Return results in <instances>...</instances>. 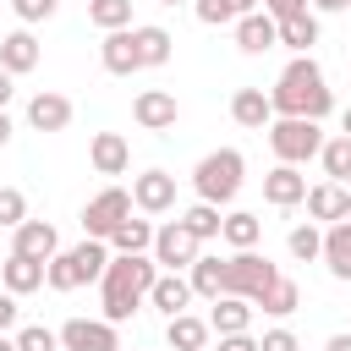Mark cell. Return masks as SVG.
Returning <instances> with one entry per match:
<instances>
[{"instance_id": "obj_22", "label": "cell", "mask_w": 351, "mask_h": 351, "mask_svg": "<svg viewBox=\"0 0 351 351\" xmlns=\"http://www.w3.org/2000/svg\"><path fill=\"white\" fill-rule=\"evenodd\" d=\"M0 66H5L11 77L33 71V66H38V38H33V33H5V38H0Z\"/></svg>"}, {"instance_id": "obj_35", "label": "cell", "mask_w": 351, "mask_h": 351, "mask_svg": "<svg viewBox=\"0 0 351 351\" xmlns=\"http://www.w3.org/2000/svg\"><path fill=\"white\" fill-rule=\"evenodd\" d=\"M16 351H60V329L27 324V329H16Z\"/></svg>"}, {"instance_id": "obj_44", "label": "cell", "mask_w": 351, "mask_h": 351, "mask_svg": "<svg viewBox=\"0 0 351 351\" xmlns=\"http://www.w3.org/2000/svg\"><path fill=\"white\" fill-rule=\"evenodd\" d=\"M5 99H11V71L0 66V110H5Z\"/></svg>"}, {"instance_id": "obj_43", "label": "cell", "mask_w": 351, "mask_h": 351, "mask_svg": "<svg viewBox=\"0 0 351 351\" xmlns=\"http://www.w3.org/2000/svg\"><path fill=\"white\" fill-rule=\"evenodd\" d=\"M318 11H351V0H313Z\"/></svg>"}, {"instance_id": "obj_28", "label": "cell", "mask_w": 351, "mask_h": 351, "mask_svg": "<svg viewBox=\"0 0 351 351\" xmlns=\"http://www.w3.org/2000/svg\"><path fill=\"white\" fill-rule=\"evenodd\" d=\"M258 214H247V208H236V214H225V225H219V236L230 241V247H258Z\"/></svg>"}, {"instance_id": "obj_34", "label": "cell", "mask_w": 351, "mask_h": 351, "mask_svg": "<svg viewBox=\"0 0 351 351\" xmlns=\"http://www.w3.org/2000/svg\"><path fill=\"white\" fill-rule=\"evenodd\" d=\"M291 258H302V263L324 258V230H318V225H296V230H291Z\"/></svg>"}, {"instance_id": "obj_32", "label": "cell", "mask_w": 351, "mask_h": 351, "mask_svg": "<svg viewBox=\"0 0 351 351\" xmlns=\"http://www.w3.org/2000/svg\"><path fill=\"white\" fill-rule=\"evenodd\" d=\"M181 225H186L197 241H208V236H219V225H225V219H219V208H214V203H203V197H197V203L181 214Z\"/></svg>"}, {"instance_id": "obj_41", "label": "cell", "mask_w": 351, "mask_h": 351, "mask_svg": "<svg viewBox=\"0 0 351 351\" xmlns=\"http://www.w3.org/2000/svg\"><path fill=\"white\" fill-rule=\"evenodd\" d=\"M16 324V291H0V335Z\"/></svg>"}, {"instance_id": "obj_13", "label": "cell", "mask_w": 351, "mask_h": 351, "mask_svg": "<svg viewBox=\"0 0 351 351\" xmlns=\"http://www.w3.org/2000/svg\"><path fill=\"white\" fill-rule=\"evenodd\" d=\"M11 252H27V258L49 263V258L60 252V236H55V225H49V219H22V225H16V247H11Z\"/></svg>"}, {"instance_id": "obj_36", "label": "cell", "mask_w": 351, "mask_h": 351, "mask_svg": "<svg viewBox=\"0 0 351 351\" xmlns=\"http://www.w3.org/2000/svg\"><path fill=\"white\" fill-rule=\"evenodd\" d=\"M22 219H27V197H22L16 186H0V225H5V230H16Z\"/></svg>"}, {"instance_id": "obj_11", "label": "cell", "mask_w": 351, "mask_h": 351, "mask_svg": "<svg viewBox=\"0 0 351 351\" xmlns=\"http://www.w3.org/2000/svg\"><path fill=\"white\" fill-rule=\"evenodd\" d=\"M236 44H241L247 55H263V49L280 44V22H274L269 11H247V16H236Z\"/></svg>"}, {"instance_id": "obj_33", "label": "cell", "mask_w": 351, "mask_h": 351, "mask_svg": "<svg viewBox=\"0 0 351 351\" xmlns=\"http://www.w3.org/2000/svg\"><path fill=\"white\" fill-rule=\"evenodd\" d=\"M258 0H197V22H208V27H219V22H236V16H247Z\"/></svg>"}, {"instance_id": "obj_24", "label": "cell", "mask_w": 351, "mask_h": 351, "mask_svg": "<svg viewBox=\"0 0 351 351\" xmlns=\"http://www.w3.org/2000/svg\"><path fill=\"white\" fill-rule=\"evenodd\" d=\"M170 44H176V38H170L165 27H154V22H148V27H132L137 66H165V60H170Z\"/></svg>"}, {"instance_id": "obj_45", "label": "cell", "mask_w": 351, "mask_h": 351, "mask_svg": "<svg viewBox=\"0 0 351 351\" xmlns=\"http://www.w3.org/2000/svg\"><path fill=\"white\" fill-rule=\"evenodd\" d=\"M5 143H11V115L0 110V148H5Z\"/></svg>"}, {"instance_id": "obj_38", "label": "cell", "mask_w": 351, "mask_h": 351, "mask_svg": "<svg viewBox=\"0 0 351 351\" xmlns=\"http://www.w3.org/2000/svg\"><path fill=\"white\" fill-rule=\"evenodd\" d=\"M258 351H302V346H296V335H291V329H269V335L258 340Z\"/></svg>"}, {"instance_id": "obj_18", "label": "cell", "mask_w": 351, "mask_h": 351, "mask_svg": "<svg viewBox=\"0 0 351 351\" xmlns=\"http://www.w3.org/2000/svg\"><path fill=\"white\" fill-rule=\"evenodd\" d=\"M88 159H93V170H99V176H121V170L132 165V148H126V137H121V132H99V137H93V148H88Z\"/></svg>"}, {"instance_id": "obj_6", "label": "cell", "mask_w": 351, "mask_h": 351, "mask_svg": "<svg viewBox=\"0 0 351 351\" xmlns=\"http://www.w3.org/2000/svg\"><path fill=\"white\" fill-rule=\"evenodd\" d=\"M121 219H132V192H121V186H104V192L82 208V230L99 236V241H110V236L121 230Z\"/></svg>"}, {"instance_id": "obj_48", "label": "cell", "mask_w": 351, "mask_h": 351, "mask_svg": "<svg viewBox=\"0 0 351 351\" xmlns=\"http://www.w3.org/2000/svg\"><path fill=\"white\" fill-rule=\"evenodd\" d=\"M346 219H351V186H346Z\"/></svg>"}, {"instance_id": "obj_4", "label": "cell", "mask_w": 351, "mask_h": 351, "mask_svg": "<svg viewBox=\"0 0 351 351\" xmlns=\"http://www.w3.org/2000/svg\"><path fill=\"white\" fill-rule=\"evenodd\" d=\"M104 269H110V247H104L99 236H88L82 247H71V252H55V258H49V285H55V291H77V285L99 280Z\"/></svg>"}, {"instance_id": "obj_47", "label": "cell", "mask_w": 351, "mask_h": 351, "mask_svg": "<svg viewBox=\"0 0 351 351\" xmlns=\"http://www.w3.org/2000/svg\"><path fill=\"white\" fill-rule=\"evenodd\" d=\"M0 351H16V340H5V335H0Z\"/></svg>"}, {"instance_id": "obj_10", "label": "cell", "mask_w": 351, "mask_h": 351, "mask_svg": "<svg viewBox=\"0 0 351 351\" xmlns=\"http://www.w3.org/2000/svg\"><path fill=\"white\" fill-rule=\"evenodd\" d=\"M132 203H137L143 214H165V208H176V176H165V170H143V176L132 181Z\"/></svg>"}, {"instance_id": "obj_12", "label": "cell", "mask_w": 351, "mask_h": 351, "mask_svg": "<svg viewBox=\"0 0 351 351\" xmlns=\"http://www.w3.org/2000/svg\"><path fill=\"white\" fill-rule=\"evenodd\" d=\"M263 197H269L274 208H296V203L307 197V176H302L296 165H274V170L263 176Z\"/></svg>"}, {"instance_id": "obj_20", "label": "cell", "mask_w": 351, "mask_h": 351, "mask_svg": "<svg viewBox=\"0 0 351 351\" xmlns=\"http://www.w3.org/2000/svg\"><path fill=\"white\" fill-rule=\"evenodd\" d=\"M208 335H214V324H208V318H192V313H176V318L165 324L170 351H203V346H208Z\"/></svg>"}, {"instance_id": "obj_30", "label": "cell", "mask_w": 351, "mask_h": 351, "mask_svg": "<svg viewBox=\"0 0 351 351\" xmlns=\"http://www.w3.org/2000/svg\"><path fill=\"white\" fill-rule=\"evenodd\" d=\"M258 307H263V313H274V318H285V313H296V307H302V285L280 274V280L269 285V296H263Z\"/></svg>"}, {"instance_id": "obj_49", "label": "cell", "mask_w": 351, "mask_h": 351, "mask_svg": "<svg viewBox=\"0 0 351 351\" xmlns=\"http://www.w3.org/2000/svg\"><path fill=\"white\" fill-rule=\"evenodd\" d=\"M159 5H181V0H159Z\"/></svg>"}, {"instance_id": "obj_9", "label": "cell", "mask_w": 351, "mask_h": 351, "mask_svg": "<svg viewBox=\"0 0 351 351\" xmlns=\"http://www.w3.org/2000/svg\"><path fill=\"white\" fill-rule=\"evenodd\" d=\"M132 115H137V126H143V132H170V126H176V115H181V104H176V93L148 88V93H137Z\"/></svg>"}, {"instance_id": "obj_8", "label": "cell", "mask_w": 351, "mask_h": 351, "mask_svg": "<svg viewBox=\"0 0 351 351\" xmlns=\"http://www.w3.org/2000/svg\"><path fill=\"white\" fill-rule=\"evenodd\" d=\"M154 258H159L165 269H192V263H197V236H192L181 219H170L165 230H154Z\"/></svg>"}, {"instance_id": "obj_15", "label": "cell", "mask_w": 351, "mask_h": 351, "mask_svg": "<svg viewBox=\"0 0 351 351\" xmlns=\"http://www.w3.org/2000/svg\"><path fill=\"white\" fill-rule=\"evenodd\" d=\"M230 115H236V126H247V132H263V126L274 121V104H269V93H263V88H236V99H230Z\"/></svg>"}, {"instance_id": "obj_40", "label": "cell", "mask_w": 351, "mask_h": 351, "mask_svg": "<svg viewBox=\"0 0 351 351\" xmlns=\"http://www.w3.org/2000/svg\"><path fill=\"white\" fill-rule=\"evenodd\" d=\"M219 351H258V340L241 329V335H219Z\"/></svg>"}, {"instance_id": "obj_7", "label": "cell", "mask_w": 351, "mask_h": 351, "mask_svg": "<svg viewBox=\"0 0 351 351\" xmlns=\"http://www.w3.org/2000/svg\"><path fill=\"white\" fill-rule=\"evenodd\" d=\"M60 351H121L110 318H71L60 324Z\"/></svg>"}, {"instance_id": "obj_1", "label": "cell", "mask_w": 351, "mask_h": 351, "mask_svg": "<svg viewBox=\"0 0 351 351\" xmlns=\"http://www.w3.org/2000/svg\"><path fill=\"white\" fill-rule=\"evenodd\" d=\"M154 280H159V258L115 252V258H110V269L99 274V307H104V318H110V324H126V318L148 302Z\"/></svg>"}, {"instance_id": "obj_17", "label": "cell", "mask_w": 351, "mask_h": 351, "mask_svg": "<svg viewBox=\"0 0 351 351\" xmlns=\"http://www.w3.org/2000/svg\"><path fill=\"white\" fill-rule=\"evenodd\" d=\"M99 60H104V71H115V77H132V71H143V66H137V49H132V27H115V33H104V44H99Z\"/></svg>"}, {"instance_id": "obj_19", "label": "cell", "mask_w": 351, "mask_h": 351, "mask_svg": "<svg viewBox=\"0 0 351 351\" xmlns=\"http://www.w3.org/2000/svg\"><path fill=\"white\" fill-rule=\"evenodd\" d=\"M192 296H197V291H192V280H181L176 269H170V274H159V280H154V291H148V302H154L165 318L186 313V302H192Z\"/></svg>"}, {"instance_id": "obj_14", "label": "cell", "mask_w": 351, "mask_h": 351, "mask_svg": "<svg viewBox=\"0 0 351 351\" xmlns=\"http://www.w3.org/2000/svg\"><path fill=\"white\" fill-rule=\"evenodd\" d=\"M27 121L38 132H66L71 126V99L66 93H33L27 99Z\"/></svg>"}, {"instance_id": "obj_46", "label": "cell", "mask_w": 351, "mask_h": 351, "mask_svg": "<svg viewBox=\"0 0 351 351\" xmlns=\"http://www.w3.org/2000/svg\"><path fill=\"white\" fill-rule=\"evenodd\" d=\"M340 126H346V137H351V110H346V115H340Z\"/></svg>"}, {"instance_id": "obj_2", "label": "cell", "mask_w": 351, "mask_h": 351, "mask_svg": "<svg viewBox=\"0 0 351 351\" xmlns=\"http://www.w3.org/2000/svg\"><path fill=\"white\" fill-rule=\"evenodd\" d=\"M269 104H274V115H307V121H324V115L335 110V93L324 88L318 60H313V55H296V60L280 71Z\"/></svg>"}, {"instance_id": "obj_39", "label": "cell", "mask_w": 351, "mask_h": 351, "mask_svg": "<svg viewBox=\"0 0 351 351\" xmlns=\"http://www.w3.org/2000/svg\"><path fill=\"white\" fill-rule=\"evenodd\" d=\"M263 11L280 22V16H296V11H307V0H263Z\"/></svg>"}, {"instance_id": "obj_23", "label": "cell", "mask_w": 351, "mask_h": 351, "mask_svg": "<svg viewBox=\"0 0 351 351\" xmlns=\"http://www.w3.org/2000/svg\"><path fill=\"white\" fill-rule=\"evenodd\" d=\"M214 335H241L252 324V302L247 296H214V313H208Z\"/></svg>"}, {"instance_id": "obj_26", "label": "cell", "mask_w": 351, "mask_h": 351, "mask_svg": "<svg viewBox=\"0 0 351 351\" xmlns=\"http://www.w3.org/2000/svg\"><path fill=\"white\" fill-rule=\"evenodd\" d=\"M280 44H291L296 55H307L318 44V16L313 11H296V16H280Z\"/></svg>"}, {"instance_id": "obj_37", "label": "cell", "mask_w": 351, "mask_h": 351, "mask_svg": "<svg viewBox=\"0 0 351 351\" xmlns=\"http://www.w3.org/2000/svg\"><path fill=\"white\" fill-rule=\"evenodd\" d=\"M11 5H16V16H22V22H44V16H55V5H60V0H11Z\"/></svg>"}, {"instance_id": "obj_25", "label": "cell", "mask_w": 351, "mask_h": 351, "mask_svg": "<svg viewBox=\"0 0 351 351\" xmlns=\"http://www.w3.org/2000/svg\"><path fill=\"white\" fill-rule=\"evenodd\" d=\"M307 214H313V219H324V225L346 219V186H340V181L313 186V192H307Z\"/></svg>"}, {"instance_id": "obj_31", "label": "cell", "mask_w": 351, "mask_h": 351, "mask_svg": "<svg viewBox=\"0 0 351 351\" xmlns=\"http://www.w3.org/2000/svg\"><path fill=\"white\" fill-rule=\"evenodd\" d=\"M88 16H93V27H104V33L132 27V0H88Z\"/></svg>"}, {"instance_id": "obj_3", "label": "cell", "mask_w": 351, "mask_h": 351, "mask_svg": "<svg viewBox=\"0 0 351 351\" xmlns=\"http://www.w3.org/2000/svg\"><path fill=\"white\" fill-rule=\"evenodd\" d=\"M241 170H247V159L236 154V148H214V154H203V165L192 170V186H197V197L203 203H230L236 192H241Z\"/></svg>"}, {"instance_id": "obj_5", "label": "cell", "mask_w": 351, "mask_h": 351, "mask_svg": "<svg viewBox=\"0 0 351 351\" xmlns=\"http://www.w3.org/2000/svg\"><path fill=\"white\" fill-rule=\"evenodd\" d=\"M269 148H274L280 165H307L324 148V132L307 115H280V121H269Z\"/></svg>"}, {"instance_id": "obj_42", "label": "cell", "mask_w": 351, "mask_h": 351, "mask_svg": "<svg viewBox=\"0 0 351 351\" xmlns=\"http://www.w3.org/2000/svg\"><path fill=\"white\" fill-rule=\"evenodd\" d=\"M324 351H351V329H346V335H329V346H324Z\"/></svg>"}, {"instance_id": "obj_16", "label": "cell", "mask_w": 351, "mask_h": 351, "mask_svg": "<svg viewBox=\"0 0 351 351\" xmlns=\"http://www.w3.org/2000/svg\"><path fill=\"white\" fill-rule=\"evenodd\" d=\"M0 280H5V291L27 296V291H38V285L49 280V263H38V258H27V252H11L5 269H0Z\"/></svg>"}, {"instance_id": "obj_21", "label": "cell", "mask_w": 351, "mask_h": 351, "mask_svg": "<svg viewBox=\"0 0 351 351\" xmlns=\"http://www.w3.org/2000/svg\"><path fill=\"white\" fill-rule=\"evenodd\" d=\"M324 263L335 280H351V219H335L324 230Z\"/></svg>"}, {"instance_id": "obj_29", "label": "cell", "mask_w": 351, "mask_h": 351, "mask_svg": "<svg viewBox=\"0 0 351 351\" xmlns=\"http://www.w3.org/2000/svg\"><path fill=\"white\" fill-rule=\"evenodd\" d=\"M110 247L115 252H148L154 247V225L148 219H121V230L110 236Z\"/></svg>"}, {"instance_id": "obj_27", "label": "cell", "mask_w": 351, "mask_h": 351, "mask_svg": "<svg viewBox=\"0 0 351 351\" xmlns=\"http://www.w3.org/2000/svg\"><path fill=\"white\" fill-rule=\"evenodd\" d=\"M318 159H324V170H329V181H340V186H351V137L340 132V137H329L324 148H318Z\"/></svg>"}]
</instances>
